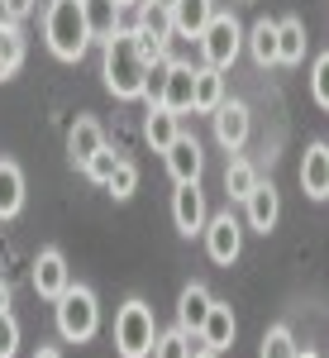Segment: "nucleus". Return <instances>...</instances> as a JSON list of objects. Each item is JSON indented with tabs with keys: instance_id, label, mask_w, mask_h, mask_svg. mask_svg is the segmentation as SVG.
<instances>
[{
	"instance_id": "nucleus-12",
	"label": "nucleus",
	"mask_w": 329,
	"mask_h": 358,
	"mask_svg": "<svg viewBox=\"0 0 329 358\" xmlns=\"http://www.w3.org/2000/svg\"><path fill=\"white\" fill-rule=\"evenodd\" d=\"M105 148V129H101V120H91V115H77V124L67 129V158L77 167H86L96 153Z\"/></svg>"
},
{
	"instance_id": "nucleus-4",
	"label": "nucleus",
	"mask_w": 329,
	"mask_h": 358,
	"mask_svg": "<svg viewBox=\"0 0 329 358\" xmlns=\"http://www.w3.org/2000/svg\"><path fill=\"white\" fill-rule=\"evenodd\" d=\"M153 339H158L153 306L143 301V296H129V301L115 310V354L119 358H148L153 354Z\"/></svg>"
},
{
	"instance_id": "nucleus-26",
	"label": "nucleus",
	"mask_w": 329,
	"mask_h": 358,
	"mask_svg": "<svg viewBox=\"0 0 329 358\" xmlns=\"http://www.w3.org/2000/svg\"><path fill=\"white\" fill-rule=\"evenodd\" d=\"M296 354H301V344H296V334L286 330V325H268V330H263L258 358H296Z\"/></svg>"
},
{
	"instance_id": "nucleus-2",
	"label": "nucleus",
	"mask_w": 329,
	"mask_h": 358,
	"mask_svg": "<svg viewBox=\"0 0 329 358\" xmlns=\"http://www.w3.org/2000/svg\"><path fill=\"white\" fill-rule=\"evenodd\" d=\"M43 38H48L53 57L82 62L86 48H91V29H86L82 0H48V10H43Z\"/></svg>"
},
{
	"instance_id": "nucleus-23",
	"label": "nucleus",
	"mask_w": 329,
	"mask_h": 358,
	"mask_svg": "<svg viewBox=\"0 0 329 358\" xmlns=\"http://www.w3.org/2000/svg\"><path fill=\"white\" fill-rule=\"evenodd\" d=\"M82 15H86V29H91V38H101V43H105L110 34L119 29V15H124V10H119L115 0H82Z\"/></svg>"
},
{
	"instance_id": "nucleus-7",
	"label": "nucleus",
	"mask_w": 329,
	"mask_h": 358,
	"mask_svg": "<svg viewBox=\"0 0 329 358\" xmlns=\"http://www.w3.org/2000/svg\"><path fill=\"white\" fill-rule=\"evenodd\" d=\"M29 282H34V292H38L43 301H57V296L72 287V268H67L62 248H38V258H34V268H29Z\"/></svg>"
},
{
	"instance_id": "nucleus-35",
	"label": "nucleus",
	"mask_w": 329,
	"mask_h": 358,
	"mask_svg": "<svg viewBox=\"0 0 329 358\" xmlns=\"http://www.w3.org/2000/svg\"><path fill=\"white\" fill-rule=\"evenodd\" d=\"M191 358H219V354H215V349H205V344H200V349H196Z\"/></svg>"
},
{
	"instance_id": "nucleus-33",
	"label": "nucleus",
	"mask_w": 329,
	"mask_h": 358,
	"mask_svg": "<svg viewBox=\"0 0 329 358\" xmlns=\"http://www.w3.org/2000/svg\"><path fill=\"white\" fill-rule=\"evenodd\" d=\"M10 301H15V296H10V287L0 282V315H10Z\"/></svg>"
},
{
	"instance_id": "nucleus-6",
	"label": "nucleus",
	"mask_w": 329,
	"mask_h": 358,
	"mask_svg": "<svg viewBox=\"0 0 329 358\" xmlns=\"http://www.w3.org/2000/svg\"><path fill=\"white\" fill-rule=\"evenodd\" d=\"M200 234H205V253H210V263H219V268L239 263V253H244V220H239L234 210L210 215Z\"/></svg>"
},
{
	"instance_id": "nucleus-25",
	"label": "nucleus",
	"mask_w": 329,
	"mask_h": 358,
	"mask_svg": "<svg viewBox=\"0 0 329 358\" xmlns=\"http://www.w3.org/2000/svg\"><path fill=\"white\" fill-rule=\"evenodd\" d=\"M253 187H258V167L248 163V158H234V163L224 167V196L229 201H248Z\"/></svg>"
},
{
	"instance_id": "nucleus-15",
	"label": "nucleus",
	"mask_w": 329,
	"mask_h": 358,
	"mask_svg": "<svg viewBox=\"0 0 329 358\" xmlns=\"http://www.w3.org/2000/svg\"><path fill=\"white\" fill-rule=\"evenodd\" d=\"M301 192L310 201H329V143H310L301 158Z\"/></svg>"
},
{
	"instance_id": "nucleus-19",
	"label": "nucleus",
	"mask_w": 329,
	"mask_h": 358,
	"mask_svg": "<svg viewBox=\"0 0 329 358\" xmlns=\"http://www.w3.org/2000/svg\"><path fill=\"white\" fill-rule=\"evenodd\" d=\"M24 210V172L15 158H0V220H15Z\"/></svg>"
},
{
	"instance_id": "nucleus-28",
	"label": "nucleus",
	"mask_w": 329,
	"mask_h": 358,
	"mask_svg": "<svg viewBox=\"0 0 329 358\" xmlns=\"http://www.w3.org/2000/svg\"><path fill=\"white\" fill-rule=\"evenodd\" d=\"M105 192L115 196V201H129V196L138 192V167L129 163V158H119V167L110 172V182H105Z\"/></svg>"
},
{
	"instance_id": "nucleus-8",
	"label": "nucleus",
	"mask_w": 329,
	"mask_h": 358,
	"mask_svg": "<svg viewBox=\"0 0 329 358\" xmlns=\"http://www.w3.org/2000/svg\"><path fill=\"white\" fill-rule=\"evenodd\" d=\"M205 192H200V182H177V192H172V224H177V234H200L205 229Z\"/></svg>"
},
{
	"instance_id": "nucleus-16",
	"label": "nucleus",
	"mask_w": 329,
	"mask_h": 358,
	"mask_svg": "<svg viewBox=\"0 0 329 358\" xmlns=\"http://www.w3.org/2000/svg\"><path fill=\"white\" fill-rule=\"evenodd\" d=\"M177 134H182V115H172L167 106H148V115H143V138H148V148H153V153H167V148L177 143Z\"/></svg>"
},
{
	"instance_id": "nucleus-37",
	"label": "nucleus",
	"mask_w": 329,
	"mask_h": 358,
	"mask_svg": "<svg viewBox=\"0 0 329 358\" xmlns=\"http://www.w3.org/2000/svg\"><path fill=\"white\" fill-rule=\"evenodd\" d=\"M296 358H320V354H310V349H301V354H296Z\"/></svg>"
},
{
	"instance_id": "nucleus-30",
	"label": "nucleus",
	"mask_w": 329,
	"mask_h": 358,
	"mask_svg": "<svg viewBox=\"0 0 329 358\" xmlns=\"http://www.w3.org/2000/svg\"><path fill=\"white\" fill-rule=\"evenodd\" d=\"M115 167H119V153H110V143H105V148H101V153H96V158H91V163L82 167V172L91 177V182H101V187H105V182H110V172H115Z\"/></svg>"
},
{
	"instance_id": "nucleus-34",
	"label": "nucleus",
	"mask_w": 329,
	"mask_h": 358,
	"mask_svg": "<svg viewBox=\"0 0 329 358\" xmlns=\"http://www.w3.org/2000/svg\"><path fill=\"white\" fill-rule=\"evenodd\" d=\"M34 358H62V354H57L53 344H43V349H38V354H34Z\"/></svg>"
},
{
	"instance_id": "nucleus-36",
	"label": "nucleus",
	"mask_w": 329,
	"mask_h": 358,
	"mask_svg": "<svg viewBox=\"0 0 329 358\" xmlns=\"http://www.w3.org/2000/svg\"><path fill=\"white\" fill-rule=\"evenodd\" d=\"M115 5H119V10H129V5H138V0H115Z\"/></svg>"
},
{
	"instance_id": "nucleus-9",
	"label": "nucleus",
	"mask_w": 329,
	"mask_h": 358,
	"mask_svg": "<svg viewBox=\"0 0 329 358\" xmlns=\"http://www.w3.org/2000/svg\"><path fill=\"white\" fill-rule=\"evenodd\" d=\"M215 120V138L219 148H229V153H239L248 143V106L244 101H219V110L210 115Z\"/></svg>"
},
{
	"instance_id": "nucleus-10",
	"label": "nucleus",
	"mask_w": 329,
	"mask_h": 358,
	"mask_svg": "<svg viewBox=\"0 0 329 358\" xmlns=\"http://www.w3.org/2000/svg\"><path fill=\"white\" fill-rule=\"evenodd\" d=\"M191 96H196V67H191V62H177V57H167L163 106H167L172 115H187V110H191Z\"/></svg>"
},
{
	"instance_id": "nucleus-14",
	"label": "nucleus",
	"mask_w": 329,
	"mask_h": 358,
	"mask_svg": "<svg viewBox=\"0 0 329 358\" xmlns=\"http://www.w3.org/2000/svg\"><path fill=\"white\" fill-rule=\"evenodd\" d=\"M234 334H239V320H234V310L224 301H210V315H205V325H200V344L205 349H215V354H224V349H234Z\"/></svg>"
},
{
	"instance_id": "nucleus-22",
	"label": "nucleus",
	"mask_w": 329,
	"mask_h": 358,
	"mask_svg": "<svg viewBox=\"0 0 329 358\" xmlns=\"http://www.w3.org/2000/svg\"><path fill=\"white\" fill-rule=\"evenodd\" d=\"M219 101H224V77L215 67H196V96H191V110L196 115H215Z\"/></svg>"
},
{
	"instance_id": "nucleus-29",
	"label": "nucleus",
	"mask_w": 329,
	"mask_h": 358,
	"mask_svg": "<svg viewBox=\"0 0 329 358\" xmlns=\"http://www.w3.org/2000/svg\"><path fill=\"white\" fill-rule=\"evenodd\" d=\"M310 101H315L320 110H329V53H320L315 67H310Z\"/></svg>"
},
{
	"instance_id": "nucleus-32",
	"label": "nucleus",
	"mask_w": 329,
	"mask_h": 358,
	"mask_svg": "<svg viewBox=\"0 0 329 358\" xmlns=\"http://www.w3.org/2000/svg\"><path fill=\"white\" fill-rule=\"evenodd\" d=\"M34 5H38V0H0V15L20 24V20H29V15H34Z\"/></svg>"
},
{
	"instance_id": "nucleus-17",
	"label": "nucleus",
	"mask_w": 329,
	"mask_h": 358,
	"mask_svg": "<svg viewBox=\"0 0 329 358\" xmlns=\"http://www.w3.org/2000/svg\"><path fill=\"white\" fill-rule=\"evenodd\" d=\"M210 292L200 287V282H191V287H182V296H177V325L187 334H200V325H205V315H210Z\"/></svg>"
},
{
	"instance_id": "nucleus-3",
	"label": "nucleus",
	"mask_w": 329,
	"mask_h": 358,
	"mask_svg": "<svg viewBox=\"0 0 329 358\" xmlns=\"http://www.w3.org/2000/svg\"><path fill=\"white\" fill-rule=\"evenodd\" d=\"M53 315H57V334L67 344H86V339H96V330H101V301H96V292L86 282H72L57 296Z\"/></svg>"
},
{
	"instance_id": "nucleus-31",
	"label": "nucleus",
	"mask_w": 329,
	"mask_h": 358,
	"mask_svg": "<svg viewBox=\"0 0 329 358\" xmlns=\"http://www.w3.org/2000/svg\"><path fill=\"white\" fill-rule=\"evenodd\" d=\"M20 354V320L15 315H0V358Z\"/></svg>"
},
{
	"instance_id": "nucleus-27",
	"label": "nucleus",
	"mask_w": 329,
	"mask_h": 358,
	"mask_svg": "<svg viewBox=\"0 0 329 358\" xmlns=\"http://www.w3.org/2000/svg\"><path fill=\"white\" fill-rule=\"evenodd\" d=\"M191 339H196V334H187L182 325H177V330H158V339H153V354H148V358H191V354H196Z\"/></svg>"
},
{
	"instance_id": "nucleus-1",
	"label": "nucleus",
	"mask_w": 329,
	"mask_h": 358,
	"mask_svg": "<svg viewBox=\"0 0 329 358\" xmlns=\"http://www.w3.org/2000/svg\"><path fill=\"white\" fill-rule=\"evenodd\" d=\"M101 77H105V91L115 101H138L143 96V82H148V62L134 43V29L119 24L101 43Z\"/></svg>"
},
{
	"instance_id": "nucleus-11",
	"label": "nucleus",
	"mask_w": 329,
	"mask_h": 358,
	"mask_svg": "<svg viewBox=\"0 0 329 358\" xmlns=\"http://www.w3.org/2000/svg\"><path fill=\"white\" fill-rule=\"evenodd\" d=\"M244 215H248V224H253L258 234H272L277 229V220H282V196H277L272 182H258V187L248 192Z\"/></svg>"
},
{
	"instance_id": "nucleus-24",
	"label": "nucleus",
	"mask_w": 329,
	"mask_h": 358,
	"mask_svg": "<svg viewBox=\"0 0 329 358\" xmlns=\"http://www.w3.org/2000/svg\"><path fill=\"white\" fill-rule=\"evenodd\" d=\"M244 38H248V53H253L258 67H277V20H258Z\"/></svg>"
},
{
	"instance_id": "nucleus-21",
	"label": "nucleus",
	"mask_w": 329,
	"mask_h": 358,
	"mask_svg": "<svg viewBox=\"0 0 329 358\" xmlns=\"http://www.w3.org/2000/svg\"><path fill=\"white\" fill-rule=\"evenodd\" d=\"M20 67H24V34L15 20L0 15V82H10Z\"/></svg>"
},
{
	"instance_id": "nucleus-20",
	"label": "nucleus",
	"mask_w": 329,
	"mask_h": 358,
	"mask_svg": "<svg viewBox=\"0 0 329 358\" xmlns=\"http://www.w3.org/2000/svg\"><path fill=\"white\" fill-rule=\"evenodd\" d=\"M305 57V24L296 15L277 20V67H296Z\"/></svg>"
},
{
	"instance_id": "nucleus-5",
	"label": "nucleus",
	"mask_w": 329,
	"mask_h": 358,
	"mask_svg": "<svg viewBox=\"0 0 329 358\" xmlns=\"http://www.w3.org/2000/svg\"><path fill=\"white\" fill-rule=\"evenodd\" d=\"M239 48H244V24H239L234 15H210V24H205V34H200V53H205V67H215V72L234 67Z\"/></svg>"
},
{
	"instance_id": "nucleus-18",
	"label": "nucleus",
	"mask_w": 329,
	"mask_h": 358,
	"mask_svg": "<svg viewBox=\"0 0 329 358\" xmlns=\"http://www.w3.org/2000/svg\"><path fill=\"white\" fill-rule=\"evenodd\" d=\"M210 15H215V0H177L172 5V34L200 38L205 24H210Z\"/></svg>"
},
{
	"instance_id": "nucleus-38",
	"label": "nucleus",
	"mask_w": 329,
	"mask_h": 358,
	"mask_svg": "<svg viewBox=\"0 0 329 358\" xmlns=\"http://www.w3.org/2000/svg\"><path fill=\"white\" fill-rule=\"evenodd\" d=\"M158 5H167V10H172V5H177V0H158Z\"/></svg>"
},
{
	"instance_id": "nucleus-13",
	"label": "nucleus",
	"mask_w": 329,
	"mask_h": 358,
	"mask_svg": "<svg viewBox=\"0 0 329 358\" xmlns=\"http://www.w3.org/2000/svg\"><path fill=\"white\" fill-rule=\"evenodd\" d=\"M163 158H167L172 182H200V172H205V153H200V143L191 134H177V143L167 148Z\"/></svg>"
}]
</instances>
